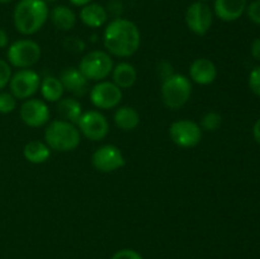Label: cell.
I'll return each instance as SVG.
<instances>
[{"instance_id": "obj_31", "label": "cell", "mask_w": 260, "mask_h": 259, "mask_svg": "<svg viewBox=\"0 0 260 259\" xmlns=\"http://www.w3.org/2000/svg\"><path fill=\"white\" fill-rule=\"evenodd\" d=\"M111 259H144L139 251L134 249H121L112 255Z\"/></svg>"}, {"instance_id": "obj_39", "label": "cell", "mask_w": 260, "mask_h": 259, "mask_svg": "<svg viewBox=\"0 0 260 259\" xmlns=\"http://www.w3.org/2000/svg\"><path fill=\"white\" fill-rule=\"evenodd\" d=\"M197 2H201V3H207V2H210V0H197Z\"/></svg>"}, {"instance_id": "obj_13", "label": "cell", "mask_w": 260, "mask_h": 259, "mask_svg": "<svg viewBox=\"0 0 260 259\" xmlns=\"http://www.w3.org/2000/svg\"><path fill=\"white\" fill-rule=\"evenodd\" d=\"M19 116L23 123L29 127H42L50 119V108L41 99H25L20 106Z\"/></svg>"}, {"instance_id": "obj_2", "label": "cell", "mask_w": 260, "mask_h": 259, "mask_svg": "<svg viewBox=\"0 0 260 259\" xmlns=\"http://www.w3.org/2000/svg\"><path fill=\"white\" fill-rule=\"evenodd\" d=\"M48 15V4L43 0H19L13 12V22L20 35L32 36L45 25Z\"/></svg>"}, {"instance_id": "obj_30", "label": "cell", "mask_w": 260, "mask_h": 259, "mask_svg": "<svg viewBox=\"0 0 260 259\" xmlns=\"http://www.w3.org/2000/svg\"><path fill=\"white\" fill-rule=\"evenodd\" d=\"M246 14L251 22L260 25V0H254L246 7Z\"/></svg>"}, {"instance_id": "obj_27", "label": "cell", "mask_w": 260, "mask_h": 259, "mask_svg": "<svg viewBox=\"0 0 260 259\" xmlns=\"http://www.w3.org/2000/svg\"><path fill=\"white\" fill-rule=\"evenodd\" d=\"M249 88L255 95L260 96V66H256L249 74Z\"/></svg>"}, {"instance_id": "obj_10", "label": "cell", "mask_w": 260, "mask_h": 259, "mask_svg": "<svg viewBox=\"0 0 260 259\" xmlns=\"http://www.w3.org/2000/svg\"><path fill=\"white\" fill-rule=\"evenodd\" d=\"M213 23V12L206 3H192L185 10V24L197 36H205Z\"/></svg>"}, {"instance_id": "obj_16", "label": "cell", "mask_w": 260, "mask_h": 259, "mask_svg": "<svg viewBox=\"0 0 260 259\" xmlns=\"http://www.w3.org/2000/svg\"><path fill=\"white\" fill-rule=\"evenodd\" d=\"M246 0H215L213 13L223 22H234L246 12Z\"/></svg>"}, {"instance_id": "obj_21", "label": "cell", "mask_w": 260, "mask_h": 259, "mask_svg": "<svg viewBox=\"0 0 260 259\" xmlns=\"http://www.w3.org/2000/svg\"><path fill=\"white\" fill-rule=\"evenodd\" d=\"M23 155H24L25 160L32 164H43L50 159L51 149L46 142L33 140V141L25 144L24 149H23Z\"/></svg>"}, {"instance_id": "obj_8", "label": "cell", "mask_w": 260, "mask_h": 259, "mask_svg": "<svg viewBox=\"0 0 260 259\" xmlns=\"http://www.w3.org/2000/svg\"><path fill=\"white\" fill-rule=\"evenodd\" d=\"M40 75L30 69H20L9 81L10 93L17 99H29L40 90Z\"/></svg>"}, {"instance_id": "obj_7", "label": "cell", "mask_w": 260, "mask_h": 259, "mask_svg": "<svg viewBox=\"0 0 260 259\" xmlns=\"http://www.w3.org/2000/svg\"><path fill=\"white\" fill-rule=\"evenodd\" d=\"M169 135L177 146L190 149L200 144L203 131L197 122L190 119H179L170 124Z\"/></svg>"}, {"instance_id": "obj_23", "label": "cell", "mask_w": 260, "mask_h": 259, "mask_svg": "<svg viewBox=\"0 0 260 259\" xmlns=\"http://www.w3.org/2000/svg\"><path fill=\"white\" fill-rule=\"evenodd\" d=\"M57 112L63 121L71 122L76 124L83 114V108H81L80 102L76 101L75 98H61L57 102Z\"/></svg>"}, {"instance_id": "obj_38", "label": "cell", "mask_w": 260, "mask_h": 259, "mask_svg": "<svg viewBox=\"0 0 260 259\" xmlns=\"http://www.w3.org/2000/svg\"><path fill=\"white\" fill-rule=\"evenodd\" d=\"M43 2H45L46 4H52V3H56L57 0H43Z\"/></svg>"}, {"instance_id": "obj_18", "label": "cell", "mask_w": 260, "mask_h": 259, "mask_svg": "<svg viewBox=\"0 0 260 259\" xmlns=\"http://www.w3.org/2000/svg\"><path fill=\"white\" fill-rule=\"evenodd\" d=\"M113 83L119 89H129L135 85L137 80V71L132 63L119 62L112 70Z\"/></svg>"}, {"instance_id": "obj_17", "label": "cell", "mask_w": 260, "mask_h": 259, "mask_svg": "<svg viewBox=\"0 0 260 259\" xmlns=\"http://www.w3.org/2000/svg\"><path fill=\"white\" fill-rule=\"evenodd\" d=\"M108 13L106 7L99 3H89V4L81 7L80 20L89 28H101L108 20Z\"/></svg>"}, {"instance_id": "obj_29", "label": "cell", "mask_w": 260, "mask_h": 259, "mask_svg": "<svg viewBox=\"0 0 260 259\" xmlns=\"http://www.w3.org/2000/svg\"><path fill=\"white\" fill-rule=\"evenodd\" d=\"M106 9L108 15H113L114 18H121L124 10L123 2L122 0H108Z\"/></svg>"}, {"instance_id": "obj_25", "label": "cell", "mask_w": 260, "mask_h": 259, "mask_svg": "<svg viewBox=\"0 0 260 259\" xmlns=\"http://www.w3.org/2000/svg\"><path fill=\"white\" fill-rule=\"evenodd\" d=\"M17 107V98L12 93L0 91V113L9 114Z\"/></svg>"}, {"instance_id": "obj_12", "label": "cell", "mask_w": 260, "mask_h": 259, "mask_svg": "<svg viewBox=\"0 0 260 259\" xmlns=\"http://www.w3.org/2000/svg\"><path fill=\"white\" fill-rule=\"evenodd\" d=\"M91 164L101 173H113L126 164L123 154L114 145H103L91 155Z\"/></svg>"}, {"instance_id": "obj_36", "label": "cell", "mask_w": 260, "mask_h": 259, "mask_svg": "<svg viewBox=\"0 0 260 259\" xmlns=\"http://www.w3.org/2000/svg\"><path fill=\"white\" fill-rule=\"evenodd\" d=\"M69 2L73 5H75V7H84V5L89 4V3H91L93 0H69Z\"/></svg>"}, {"instance_id": "obj_9", "label": "cell", "mask_w": 260, "mask_h": 259, "mask_svg": "<svg viewBox=\"0 0 260 259\" xmlns=\"http://www.w3.org/2000/svg\"><path fill=\"white\" fill-rule=\"evenodd\" d=\"M76 124L79 132L91 141H102L109 132L108 119L98 111L84 112Z\"/></svg>"}, {"instance_id": "obj_3", "label": "cell", "mask_w": 260, "mask_h": 259, "mask_svg": "<svg viewBox=\"0 0 260 259\" xmlns=\"http://www.w3.org/2000/svg\"><path fill=\"white\" fill-rule=\"evenodd\" d=\"M80 141L81 137L78 127L63 119L50 122L45 130V142L55 151H73L80 145Z\"/></svg>"}, {"instance_id": "obj_22", "label": "cell", "mask_w": 260, "mask_h": 259, "mask_svg": "<svg viewBox=\"0 0 260 259\" xmlns=\"http://www.w3.org/2000/svg\"><path fill=\"white\" fill-rule=\"evenodd\" d=\"M40 90L41 94H42V98L45 99V101L50 102V103H56V102H58L62 98L63 93H65V89H63L60 79L52 75L45 76V78L41 80Z\"/></svg>"}, {"instance_id": "obj_37", "label": "cell", "mask_w": 260, "mask_h": 259, "mask_svg": "<svg viewBox=\"0 0 260 259\" xmlns=\"http://www.w3.org/2000/svg\"><path fill=\"white\" fill-rule=\"evenodd\" d=\"M13 2H15V0H0V4H10Z\"/></svg>"}, {"instance_id": "obj_32", "label": "cell", "mask_w": 260, "mask_h": 259, "mask_svg": "<svg viewBox=\"0 0 260 259\" xmlns=\"http://www.w3.org/2000/svg\"><path fill=\"white\" fill-rule=\"evenodd\" d=\"M157 74H159V76L161 78V81L165 80L167 78H169V76H172L173 74H174L172 63H169L168 61H161V62L159 63V66H157Z\"/></svg>"}, {"instance_id": "obj_20", "label": "cell", "mask_w": 260, "mask_h": 259, "mask_svg": "<svg viewBox=\"0 0 260 259\" xmlns=\"http://www.w3.org/2000/svg\"><path fill=\"white\" fill-rule=\"evenodd\" d=\"M114 123L122 131H134L140 124V114L134 107H118L114 112Z\"/></svg>"}, {"instance_id": "obj_15", "label": "cell", "mask_w": 260, "mask_h": 259, "mask_svg": "<svg viewBox=\"0 0 260 259\" xmlns=\"http://www.w3.org/2000/svg\"><path fill=\"white\" fill-rule=\"evenodd\" d=\"M60 81L63 89L75 96H84L88 91V79L78 68H66L61 71Z\"/></svg>"}, {"instance_id": "obj_6", "label": "cell", "mask_w": 260, "mask_h": 259, "mask_svg": "<svg viewBox=\"0 0 260 259\" xmlns=\"http://www.w3.org/2000/svg\"><path fill=\"white\" fill-rule=\"evenodd\" d=\"M41 46L33 40H18L8 47L7 57L10 66L29 69L40 61Z\"/></svg>"}, {"instance_id": "obj_26", "label": "cell", "mask_w": 260, "mask_h": 259, "mask_svg": "<svg viewBox=\"0 0 260 259\" xmlns=\"http://www.w3.org/2000/svg\"><path fill=\"white\" fill-rule=\"evenodd\" d=\"M12 75V66L8 61L0 58V91L9 84Z\"/></svg>"}, {"instance_id": "obj_28", "label": "cell", "mask_w": 260, "mask_h": 259, "mask_svg": "<svg viewBox=\"0 0 260 259\" xmlns=\"http://www.w3.org/2000/svg\"><path fill=\"white\" fill-rule=\"evenodd\" d=\"M63 46L68 51H71V52H83L85 50V42L83 40L78 37H69L66 38L65 42H63Z\"/></svg>"}, {"instance_id": "obj_19", "label": "cell", "mask_w": 260, "mask_h": 259, "mask_svg": "<svg viewBox=\"0 0 260 259\" xmlns=\"http://www.w3.org/2000/svg\"><path fill=\"white\" fill-rule=\"evenodd\" d=\"M48 17L58 30H70L76 24L75 12L66 5H56Z\"/></svg>"}, {"instance_id": "obj_14", "label": "cell", "mask_w": 260, "mask_h": 259, "mask_svg": "<svg viewBox=\"0 0 260 259\" xmlns=\"http://www.w3.org/2000/svg\"><path fill=\"white\" fill-rule=\"evenodd\" d=\"M189 76L200 85H210L217 78V68L210 58H196L189 66Z\"/></svg>"}, {"instance_id": "obj_34", "label": "cell", "mask_w": 260, "mask_h": 259, "mask_svg": "<svg viewBox=\"0 0 260 259\" xmlns=\"http://www.w3.org/2000/svg\"><path fill=\"white\" fill-rule=\"evenodd\" d=\"M9 43V36H8L7 30L0 28V48H5Z\"/></svg>"}, {"instance_id": "obj_11", "label": "cell", "mask_w": 260, "mask_h": 259, "mask_svg": "<svg viewBox=\"0 0 260 259\" xmlns=\"http://www.w3.org/2000/svg\"><path fill=\"white\" fill-rule=\"evenodd\" d=\"M90 102L99 109H112L119 106L122 101V89H119L113 81H98L90 89Z\"/></svg>"}, {"instance_id": "obj_40", "label": "cell", "mask_w": 260, "mask_h": 259, "mask_svg": "<svg viewBox=\"0 0 260 259\" xmlns=\"http://www.w3.org/2000/svg\"><path fill=\"white\" fill-rule=\"evenodd\" d=\"M157 2H159V0H157Z\"/></svg>"}, {"instance_id": "obj_5", "label": "cell", "mask_w": 260, "mask_h": 259, "mask_svg": "<svg viewBox=\"0 0 260 259\" xmlns=\"http://www.w3.org/2000/svg\"><path fill=\"white\" fill-rule=\"evenodd\" d=\"M114 68L113 58L106 51H90L79 62V70L88 81H102L108 78Z\"/></svg>"}, {"instance_id": "obj_35", "label": "cell", "mask_w": 260, "mask_h": 259, "mask_svg": "<svg viewBox=\"0 0 260 259\" xmlns=\"http://www.w3.org/2000/svg\"><path fill=\"white\" fill-rule=\"evenodd\" d=\"M253 136H254V139H255V141L260 145V118L256 119V122L254 123Z\"/></svg>"}, {"instance_id": "obj_33", "label": "cell", "mask_w": 260, "mask_h": 259, "mask_svg": "<svg viewBox=\"0 0 260 259\" xmlns=\"http://www.w3.org/2000/svg\"><path fill=\"white\" fill-rule=\"evenodd\" d=\"M251 56L255 58L256 61H260V38H256V40L253 41L250 47Z\"/></svg>"}, {"instance_id": "obj_4", "label": "cell", "mask_w": 260, "mask_h": 259, "mask_svg": "<svg viewBox=\"0 0 260 259\" xmlns=\"http://www.w3.org/2000/svg\"><path fill=\"white\" fill-rule=\"evenodd\" d=\"M192 95V83L189 79L180 74H173L162 80L161 99L169 109H179L188 103Z\"/></svg>"}, {"instance_id": "obj_24", "label": "cell", "mask_w": 260, "mask_h": 259, "mask_svg": "<svg viewBox=\"0 0 260 259\" xmlns=\"http://www.w3.org/2000/svg\"><path fill=\"white\" fill-rule=\"evenodd\" d=\"M222 124V117H221L220 113L217 112H207L206 114H203V117L201 118L200 126L202 128V131L207 132H215L217 131L218 128Z\"/></svg>"}, {"instance_id": "obj_1", "label": "cell", "mask_w": 260, "mask_h": 259, "mask_svg": "<svg viewBox=\"0 0 260 259\" xmlns=\"http://www.w3.org/2000/svg\"><path fill=\"white\" fill-rule=\"evenodd\" d=\"M103 43L109 55L117 57H129L140 48L141 33L132 20L114 18L104 29Z\"/></svg>"}]
</instances>
